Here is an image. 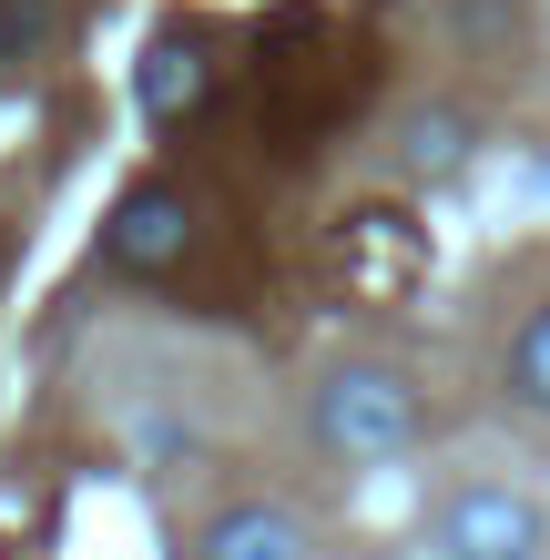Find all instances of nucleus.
Here are the masks:
<instances>
[{"instance_id": "f257e3e1", "label": "nucleus", "mask_w": 550, "mask_h": 560, "mask_svg": "<svg viewBox=\"0 0 550 560\" xmlns=\"http://www.w3.org/2000/svg\"><path fill=\"white\" fill-rule=\"evenodd\" d=\"M306 439L327 469H387V458L418 448V387L408 368H387V357H337L327 377H316L306 398Z\"/></svg>"}, {"instance_id": "f03ea898", "label": "nucleus", "mask_w": 550, "mask_h": 560, "mask_svg": "<svg viewBox=\"0 0 550 560\" xmlns=\"http://www.w3.org/2000/svg\"><path fill=\"white\" fill-rule=\"evenodd\" d=\"M550 520L520 500V489H459L438 520H429V550L438 560H540Z\"/></svg>"}, {"instance_id": "7ed1b4c3", "label": "nucleus", "mask_w": 550, "mask_h": 560, "mask_svg": "<svg viewBox=\"0 0 550 560\" xmlns=\"http://www.w3.org/2000/svg\"><path fill=\"white\" fill-rule=\"evenodd\" d=\"M194 255V205H184V184H133L113 205L103 224V266L113 276H174Z\"/></svg>"}, {"instance_id": "20e7f679", "label": "nucleus", "mask_w": 550, "mask_h": 560, "mask_svg": "<svg viewBox=\"0 0 550 560\" xmlns=\"http://www.w3.org/2000/svg\"><path fill=\"white\" fill-rule=\"evenodd\" d=\"M194 560H316V530L285 500H235L194 530Z\"/></svg>"}, {"instance_id": "39448f33", "label": "nucleus", "mask_w": 550, "mask_h": 560, "mask_svg": "<svg viewBox=\"0 0 550 560\" xmlns=\"http://www.w3.org/2000/svg\"><path fill=\"white\" fill-rule=\"evenodd\" d=\"M204 103H214V42H204V31H153V51H143V113L184 122Z\"/></svg>"}, {"instance_id": "423d86ee", "label": "nucleus", "mask_w": 550, "mask_h": 560, "mask_svg": "<svg viewBox=\"0 0 550 560\" xmlns=\"http://www.w3.org/2000/svg\"><path fill=\"white\" fill-rule=\"evenodd\" d=\"M398 163H408V174H459V163H469V122L459 113H418L408 143H398Z\"/></svg>"}, {"instance_id": "0eeeda50", "label": "nucleus", "mask_w": 550, "mask_h": 560, "mask_svg": "<svg viewBox=\"0 0 550 560\" xmlns=\"http://www.w3.org/2000/svg\"><path fill=\"white\" fill-rule=\"evenodd\" d=\"M510 398H530L550 418V306H530L520 337H510Z\"/></svg>"}]
</instances>
